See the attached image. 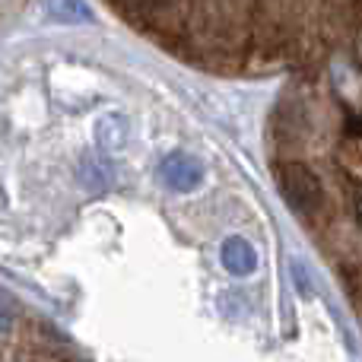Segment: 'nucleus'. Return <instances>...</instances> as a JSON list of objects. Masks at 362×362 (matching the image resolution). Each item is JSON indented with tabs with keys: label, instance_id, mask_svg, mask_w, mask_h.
<instances>
[{
	"label": "nucleus",
	"instance_id": "f03ea898",
	"mask_svg": "<svg viewBox=\"0 0 362 362\" xmlns=\"http://www.w3.org/2000/svg\"><path fill=\"white\" fill-rule=\"evenodd\" d=\"M194 19L200 23V29L223 35V32H232L245 19V0H197Z\"/></svg>",
	"mask_w": 362,
	"mask_h": 362
},
{
	"label": "nucleus",
	"instance_id": "7ed1b4c3",
	"mask_svg": "<svg viewBox=\"0 0 362 362\" xmlns=\"http://www.w3.org/2000/svg\"><path fill=\"white\" fill-rule=\"evenodd\" d=\"M219 257H223V267L229 270V274H235V276H248V274H255V267H257L255 248H251L245 238H238V235L226 238L223 248H219Z\"/></svg>",
	"mask_w": 362,
	"mask_h": 362
},
{
	"label": "nucleus",
	"instance_id": "39448f33",
	"mask_svg": "<svg viewBox=\"0 0 362 362\" xmlns=\"http://www.w3.org/2000/svg\"><path fill=\"white\" fill-rule=\"evenodd\" d=\"M48 10L61 23H89L93 19V13L83 0H48Z\"/></svg>",
	"mask_w": 362,
	"mask_h": 362
},
{
	"label": "nucleus",
	"instance_id": "20e7f679",
	"mask_svg": "<svg viewBox=\"0 0 362 362\" xmlns=\"http://www.w3.org/2000/svg\"><path fill=\"white\" fill-rule=\"evenodd\" d=\"M163 178L169 181L172 187H178V191H194V187L204 181V169L197 165V159L191 156H169L163 163Z\"/></svg>",
	"mask_w": 362,
	"mask_h": 362
},
{
	"label": "nucleus",
	"instance_id": "423d86ee",
	"mask_svg": "<svg viewBox=\"0 0 362 362\" xmlns=\"http://www.w3.org/2000/svg\"><path fill=\"white\" fill-rule=\"evenodd\" d=\"M124 10L131 13H140V16H150V19H159L165 16L169 10H175L178 0H118Z\"/></svg>",
	"mask_w": 362,
	"mask_h": 362
},
{
	"label": "nucleus",
	"instance_id": "f257e3e1",
	"mask_svg": "<svg viewBox=\"0 0 362 362\" xmlns=\"http://www.w3.org/2000/svg\"><path fill=\"white\" fill-rule=\"evenodd\" d=\"M276 181H280V191L289 200V206L299 210L302 216H312V213L321 210L325 187L305 163H280L276 165Z\"/></svg>",
	"mask_w": 362,
	"mask_h": 362
}]
</instances>
